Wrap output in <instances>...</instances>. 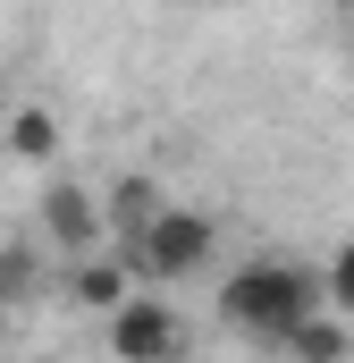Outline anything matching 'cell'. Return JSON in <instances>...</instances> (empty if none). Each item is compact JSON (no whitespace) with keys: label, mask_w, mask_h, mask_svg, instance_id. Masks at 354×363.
Listing matches in <instances>:
<instances>
[{"label":"cell","mask_w":354,"mask_h":363,"mask_svg":"<svg viewBox=\"0 0 354 363\" xmlns=\"http://www.w3.org/2000/svg\"><path fill=\"white\" fill-rule=\"evenodd\" d=\"M312 304H321V271L278 262V254H262V262H245V271L219 279V321L245 330V338H262V347H278Z\"/></svg>","instance_id":"obj_1"},{"label":"cell","mask_w":354,"mask_h":363,"mask_svg":"<svg viewBox=\"0 0 354 363\" xmlns=\"http://www.w3.org/2000/svg\"><path fill=\"white\" fill-rule=\"evenodd\" d=\"M278 347H287V355H304V363H329V355H346L354 338H346V321H338V313H321V304H312V313H304Z\"/></svg>","instance_id":"obj_8"},{"label":"cell","mask_w":354,"mask_h":363,"mask_svg":"<svg viewBox=\"0 0 354 363\" xmlns=\"http://www.w3.org/2000/svg\"><path fill=\"white\" fill-rule=\"evenodd\" d=\"M135 287V271H127V254H68V304H85V313H110L118 296Z\"/></svg>","instance_id":"obj_5"},{"label":"cell","mask_w":354,"mask_h":363,"mask_svg":"<svg viewBox=\"0 0 354 363\" xmlns=\"http://www.w3.org/2000/svg\"><path fill=\"white\" fill-rule=\"evenodd\" d=\"M8 152H17V161H51V152H59V118H51L42 101H25V110L8 118Z\"/></svg>","instance_id":"obj_9"},{"label":"cell","mask_w":354,"mask_h":363,"mask_svg":"<svg viewBox=\"0 0 354 363\" xmlns=\"http://www.w3.org/2000/svg\"><path fill=\"white\" fill-rule=\"evenodd\" d=\"M0 338H8V304H0Z\"/></svg>","instance_id":"obj_11"},{"label":"cell","mask_w":354,"mask_h":363,"mask_svg":"<svg viewBox=\"0 0 354 363\" xmlns=\"http://www.w3.org/2000/svg\"><path fill=\"white\" fill-rule=\"evenodd\" d=\"M321 304H338V313H354V237H346V254L321 271Z\"/></svg>","instance_id":"obj_10"},{"label":"cell","mask_w":354,"mask_h":363,"mask_svg":"<svg viewBox=\"0 0 354 363\" xmlns=\"http://www.w3.org/2000/svg\"><path fill=\"white\" fill-rule=\"evenodd\" d=\"M34 228H42L51 254H93V245H110V228H101V194L76 186V178H51V186H42Z\"/></svg>","instance_id":"obj_4"},{"label":"cell","mask_w":354,"mask_h":363,"mask_svg":"<svg viewBox=\"0 0 354 363\" xmlns=\"http://www.w3.org/2000/svg\"><path fill=\"white\" fill-rule=\"evenodd\" d=\"M42 287H51V245L42 237H8L0 245V304L25 313V304H42Z\"/></svg>","instance_id":"obj_6"},{"label":"cell","mask_w":354,"mask_h":363,"mask_svg":"<svg viewBox=\"0 0 354 363\" xmlns=\"http://www.w3.org/2000/svg\"><path fill=\"white\" fill-rule=\"evenodd\" d=\"M101 321H110V355L118 363H161V355L185 347V321H177L169 296H135V287H127Z\"/></svg>","instance_id":"obj_3"},{"label":"cell","mask_w":354,"mask_h":363,"mask_svg":"<svg viewBox=\"0 0 354 363\" xmlns=\"http://www.w3.org/2000/svg\"><path fill=\"white\" fill-rule=\"evenodd\" d=\"M161 203H169V194H161L152 178H118V186H110V203H101V228H110L118 245H135V237L152 228V211H161Z\"/></svg>","instance_id":"obj_7"},{"label":"cell","mask_w":354,"mask_h":363,"mask_svg":"<svg viewBox=\"0 0 354 363\" xmlns=\"http://www.w3.org/2000/svg\"><path fill=\"white\" fill-rule=\"evenodd\" d=\"M211 245H219V220H211V211L161 203L152 228H144L135 245H118V254H127V271L144 279V287H177V279H194L202 262H211Z\"/></svg>","instance_id":"obj_2"}]
</instances>
